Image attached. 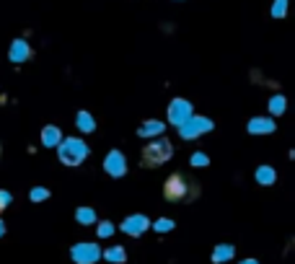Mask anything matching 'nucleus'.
Segmentation results:
<instances>
[{"label": "nucleus", "instance_id": "nucleus-21", "mask_svg": "<svg viewBox=\"0 0 295 264\" xmlns=\"http://www.w3.org/2000/svg\"><path fill=\"white\" fill-rule=\"evenodd\" d=\"M3 231H6V228H3V223H0V233H3Z\"/></svg>", "mask_w": 295, "mask_h": 264}, {"label": "nucleus", "instance_id": "nucleus-8", "mask_svg": "<svg viewBox=\"0 0 295 264\" xmlns=\"http://www.w3.org/2000/svg\"><path fill=\"white\" fill-rule=\"evenodd\" d=\"M106 171H111L114 176L124 174V166H122V156H119V153H111V156H106Z\"/></svg>", "mask_w": 295, "mask_h": 264}, {"label": "nucleus", "instance_id": "nucleus-6", "mask_svg": "<svg viewBox=\"0 0 295 264\" xmlns=\"http://www.w3.org/2000/svg\"><path fill=\"white\" fill-rule=\"evenodd\" d=\"M189 114V106H187V101H181V99H176L174 101V106L168 109V117H171L176 125H181V119Z\"/></svg>", "mask_w": 295, "mask_h": 264}, {"label": "nucleus", "instance_id": "nucleus-7", "mask_svg": "<svg viewBox=\"0 0 295 264\" xmlns=\"http://www.w3.org/2000/svg\"><path fill=\"white\" fill-rule=\"evenodd\" d=\"M11 57H13L16 62H24L26 57H31V50H29L21 39H16V42H13V50H11Z\"/></svg>", "mask_w": 295, "mask_h": 264}, {"label": "nucleus", "instance_id": "nucleus-13", "mask_svg": "<svg viewBox=\"0 0 295 264\" xmlns=\"http://www.w3.org/2000/svg\"><path fill=\"white\" fill-rule=\"evenodd\" d=\"M78 220L88 225V223H94V220H96V215H94V210H86V207H83V210H78Z\"/></svg>", "mask_w": 295, "mask_h": 264}, {"label": "nucleus", "instance_id": "nucleus-4", "mask_svg": "<svg viewBox=\"0 0 295 264\" xmlns=\"http://www.w3.org/2000/svg\"><path fill=\"white\" fill-rule=\"evenodd\" d=\"M99 256H101V251H99L94 244H78V246L73 249V259H75L78 264H94Z\"/></svg>", "mask_w": 295, "mask_h": 264}, {"label": "nucleus", "instance_id": "nucleus-15", "mask_svg": "<svg viewBox=\"0 0 295 264\" xmlns=\"http://www.w3.org/2000/svg\"><path fill=\"white\" fill-rule=\"evenodd\" d=\"M168 228H174V223H171V220H158V223H155V231H161V233L168 231Z\"/></svg>", "mask_w": 295, "mask_h": 264}, {"label": "nucleus", "instance_id": "nucleus-18", "mask_svg": "<svg viewBox=\"0 0 295 264\" xmlns=\"http://www.w3.org/2000/svg\"><path fill=\"white\" fill-rule=\"evenodd\" d=\"M111 231H114V228H111V223H104L101 228H99V233H101V236H109Z\"/></svg>", "mask_w": 295, "mask_h": 264}, {"label": "nucleus", "instance_id": "nucleus-19", "mask_svg": "<svg viewBox=\"0 0 295 264\" xmlns=\"http://www.w3.org/2000/svg\"><path fill=\"white\" fill-rule=\"evenodd\" d=\"M282 11H285V0H280V3H277V8H272V13H277V16H280Z\"/></svg>", "mask_w": 295, "mask_h": 264}, {"label": "nucleus", "instance_id": "nucleus-3", "mask_svg": "<svg viewBox=\"0 0 295 264\" xmlns=\"http://www.w3.org/2000/svg\"><path fill=\"white\" fill-rule=\"evenodd\" d=\"M86 153H88V148L83 145L80 140H75V137L65 140L62 148H60V158H62L67 166H78L83 158H86Z\"/></svg>", "mask_w": 295, "mask_h": 264}, {"label": "nucleus", "instance_id": "nucleus-1", "mask_svg": "<svg viewBox=\"0 0 295 264\" xmlns=\"http://www.w3.org/2000/svg\"><path fill=\"white\" fill-rule=\"evenodd\" d=\"M194 181H189L184 174H171L163 184V197L168 202H184L189 195H194Z\"/></svg>", "mask_w": 295, "mask_h": 264}, {"label": "nucleus", "instance_id": "nucleus-20", "mask_svg": "<svg viewBox=\"0 0 295 264\" xmlns=\"http://www.w3.org/2000/svg\"><path fill=\"white\" fill-rule=\"evenodd\" d=\"M241 264H259V261H254V259H246V261H241Z\"/></svg>", "mask_w": 295, "mask_h": 264}, {"label": "nucleus", "instance_id": "nucleus-17", "mask_svg": "<svg viewBox=\"0 0 295 264\" xmlns=\"http://www.w3.org/2000/svg\"><path fill=\"white\" fill-rule=\"evenodd\" d=\"M44 197H50V192H44V189H34L31 192V200H44Z\"/></svg>", "mask_w": 295, "mask_h": 264}, {"label": "nucleus", "instance_id": "nucleus-14", "mask_svg": "<svg viewBox=\"0 0 295 264\" xmlns=\"http://www.w3.org/2000/svg\"><path fill=\"white\" fill-rule=\"evenodd\" d=\"M78 119H80V130H94V119L88 114H80Z\"/></svg>", "mask_w": 295, "mask_h": 264}, {"label": "nucleus", "instance_id": "nucleus-16", "mask_svg": "<svg viewBox=\"0 0 295 264\" xmlns=\"http://www.w3.org/2000/svg\"><path fill=\"white\" fill-rule=\"evenodd\" d=\"M8 202H11V195H8V192H3V189H0V212H3V210L8 207Z\"/></svg>", "mask_w": 295, "mask_h": 264}, {"label": "nucleus", "instance_id": "nucleus-2", "mask_svg": "<svg viewBox=\"0 0 295 264\" xmlns=\"http://www.w3.org/2000/svg\"><path fill=\"white\" fill-rule=\"evenodd\" d=\"M174 153V148L168 140H153L143 148V166H150V169H158L163 166L168 158H171Z\"/></svg>", "mask_w": 295, "mask_h": 264}, {"label": "nucleus", "instance_id": "nucleus-11", "mask_svg": "<svg viewBox=\"0 0 295 264\" xmlns=\"http://www.w3.org/2000/svg\"><path fill=\"white\" fill-rule=\"evenodd\" d=\"M106 259H109V261H124V249H122V246L109 249V251H106Z\"/></svg>", "mask_w": 295, "mask_h": 264}, {"label": "nucleus", "instance_id": "nucleus-12", "mask_svg": "<svg viewBox=\"0 0 295 264\" xmlns=\"http://www.w3.org/2000/svg\"><path fill=\"white\" fill-rule=\"evenodd\" d=\"M231 254H233V246H225V244H223V246L213 254V261H223V259H228Z\"/></svg>", "mask_w": 295, "mask_h": 264}, {"label": "nucleus", "instance_id": "nucleus-10", "mask_svg": "<svg viewBox=\"0 0 295 264\" xmlns=\"http://www.w3.org/2000/svg\"><path fill=\"white\" fill-rule=\"evenodd\" d=\"M257 179H259L262 184H272V181H275V171L264 166V169H259V171H257Z\"/></svg>", "mask_w": 295, "mask_h": 264}, {"label": "nucleus", "instance_id": "nucleus-5", "mask_svg": "<svg viewBox=\"0 0 295 264\" xmlns=\"http://www.w3.org/2000/svg\"><path fill=\"white\" fill-rule=\"evenodd\" d=\"M145 225H148V220H145L143 215H135V218H127V220H124L122 228L127 231V233H132V236H140V233L145 231Z\"/></svg>", "mask_w": 295, "mask_h": 264}, {"label": "nucleus", "instance_id": "nucleus-9", "mask_svg": "<svg viewBox=\"0 0 295 264\" xmlns=\"http://www.w3.org/2000/svg\"><path fill=\"white\" fill-rule=\"evenodd\" d=\"M41 140H44V145H55V142L60 140V132H57L55 127H50V130L41 132Z\"/></svg>", "mask_w": 295, "mask_h": 264}]
</instances>
